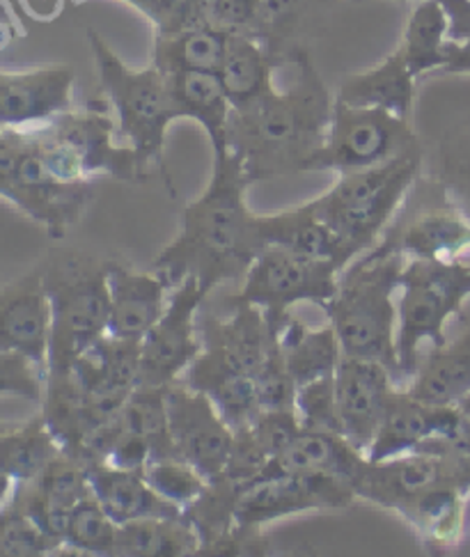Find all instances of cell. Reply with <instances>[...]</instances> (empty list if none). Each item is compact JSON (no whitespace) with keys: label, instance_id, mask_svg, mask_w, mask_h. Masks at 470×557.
<instances>
[{"label":"cell","instance_id":"cell-3","mask_svg":"<svg viewBox=\"0 0 470 557\" xmlns=\"http://www.w3.org/2000/svg\"><path fill=\"white\" fill-rule=\"evenodd\" d=\"M406 257L401 255L362 252L339 273L337 294L322 308L335 329L342 354L383 362L397 388V306L393 296L399 292Z\"/></svg>","mask_w":470,"mask_h":557},{"label":"cell","instance_id":"cell-28","mask_svg":"<svg viewBox=\"0 0 470 557\" xmlns=\"http://www.w3.org/2000/svg\"><path fill=\"white\" fill-rule=\"evenodd\" d=\"M406 391L422 401L443 406H457L470 395V324L457 339L443 342L418 362Z\"/></svg>","mask_w":470,"mask_h":557},{"label":"cell","instance_id":"cell-16","mask_svg":"<svg viewBox=\"0 0 470 557\" xmlns=\"http://www.w3.org/2000/svg\"><path fill=\"white\" fill-rule=\"evenodd\" d=\"M225 314L202 310L198 314V331L202 354L225 368L255 376L264 366L277 337L269 329L262 308L225 296Z\"/></svg>","mask_w":470,"mask_h":557},{"label":"cell","instance_id":"cell-1","mask_svg":"<svg viewBox=\"0 0 470 557\" xmlns=\"http://www.w3.org/2000/svg\"><path fill=\"white\" fill-rule=\"evenodd\" d=\"M250 180L242 159L227 149L213 157L211 180L202 196L186 205L182 232L152 262L170 287L194 275L211 292L223 283L244 281L267 246L258 232V213L246 205Z\"/></svg>","mask_w":470,"mask_h":557},{"label":"cell","instance_id":"cell-6","mask_svg":"<svg viewBox=\"0 0 470 557\" xmlns=\"http://www.w3.org/2000/svg\"><path fill=\"white\" fill-rule=\"evenodd\" d=\"M51 301V345L47 376L70 374L72 366L109 333V262L70 255L45 271Z\"/></svg>","mask_w":470,"mask_h":557},{"label":"cell","instance_id":"cell-4","mask_svg":"<svg viewBox=\"0 0 470 557\" xmlns=\"http://www.w3.org/2000/svg\"><path fill=\"white\" fill-rule=\"evenodd\" d=\"M103 97L118 115V132L138 159L143 180L149 165H163L168 126L182 120L177 103L170 95L168 76L149 64L134 70L126 64L97 30H88Z\"/></svg>","mask_w":470,"mask_h":557},{"label":"cell","instance_id":"cell-19","mask_svg":"<svg viewBox=\"0 0 470 557\" xmlns=\"http://www.w3.org/2000/svg\"><path fill=\"white\" fill-rule=\"evenodd\" d=\"M51 301L45 287V271H33L0 287V351L33 360L49 372Z\"/></svg>","mask_w":470,"mask_h":557},{"label":"cell","instance_id":"cell-37","mask_svg":"<svg viewBox=\"0 0 470 557\" xmlns=\"http://www.w3.org/2000/svg\"><path fill=\"white\" fill-rule=\"evenodd\" d=\"M118 523L101 507L95 494H88L78 500L72 509L65 548L81 555H115Z\"/></svg>","mask_w":470,"mask_h":557},{"label":"cell","instance_id":"cell-17","mask_svg":"<svg viewBox=\"0 0 470 557\" xmlns=\"http://www.w3.org/2000/svg\"><path fill=\"white\" fill-rule=\"evenodd\" d=\"M397 388L379 360L342 354L335 368V399L342 436L368 457L391 391Z\"/></svg>","mask_w":470,"mask_h":557},{"label":"cell","instance_id":"cell-47","mask_svg":"<svg viewBox=\"0 0 470 557\" xmlns=\"http://www.w3.org/2000/svg\"><path fill=\"white\" fill-rule=\"evenodd\" d=\"M441 5L450 18V30L447 37L461 41L470 37V0H441Z\"/></svg>","mask_w":470,"mask_h":557},{"label":"cell","instance_id":"cell-34","mask_svg":"<svg viewBox=\"0 0 470 557\" xmlns=\"http://www.w3.org/2000/svg\"><path fill=\"white\" fill-rule=\"evenodd\" d=\"M65 449L58 443L45 416H37L24 424H10L0 438V473L16 482L37 478Z\"/></svg>","mask_w":470,"mask_h":557},{"label":"cell","instance_id":"cell-25","mask_svg":"<svg viewBox=\"0 0 470 557\" xmlns=\"http://www.w3.org/2000/svg\"><path fill=\"white\" fill-rule=\"evenodd\" d=\"M366 461L368 457L342 434L304 430L281 457L269 463L264 475H333L354 484Z\"/></svg>","mask_w":470,"mask_h":557},{"label":"cell","instance_id":"cell-8","mask_svg":"<svg viewBox=\"0 0 470 557\" xmlns=\"http://www.w3.org/2000/svg\"><path fill=\"white\" fill-rule=\"evenodd\" d=\"M0 198L45 225L53 239L78 223L92 200V182L55 177L39 154L33 128H0Z\"/></svg>","mask_w":470,"mask_h":557},{"label":"cell","instance_id":"cell-49","mask_svg":"<svg viewBox=\"0 0 470 557\" xmlns=\"http://www.w3.org/2000/svg\"><path fill=\"white\" fill-rule=\"evenodd\" d=\"M12 491H14V480L0 473V507H3V503L12 496Z\"/></svg>","mask_w":470,"mask_h":557},{"label":"cell","instance_id":"cell-7","mask_svg":"<svg viewBox=\"0 0 470 557\" xmlns=\"http://www.w3.org/2000/svg\"><path fill=\"white\" fill-rule=\"evenodd\" d=\"M109 99H95L85 109H74L53 120L30 126L39 154L51 173L65 182H92L97 175L118 182L143 180L136 152L118 145V124L111 117Z\"/></svg>","mask_w":470,"mask_h":557},{"label":"cell","instance_id":"cell-41","mask_svg":"<svg viewBox=\"0 0 470 557\" xmlns=\"http://www.w3.org/2000/svg\"><path fill=\"white\" fill-rule=\"evenodd\" d=\"M296 413L301 418L304 430L342 434L335 399V374L301 385L296 393Z\"/></svg>","mask_w":470,"mask_h":557},{"label":"cell","instance_id":"cell-24","mask_svg":"<svg viewBox=\"0 0 470 557\" xmlns=\"http://www.w3.org/2000/svg\"><path fill=\"white\" fill-rule=\"evenodd\" d=\"M85 470H88L95 498L118 525L138 519L182 517L184 513L182 507L157 494L143 470L115 468L106 461L85 463Z\"/></svg>","mask_w":470,"mask_h":557},{"label":"cell","instance_id":"cell-32","mask_svg":"<svg viewBox=\"0 0 470 557\" xmlns=\"http://www.w3.org/2000/svg\"><path fill=\"white\" fill-rule=\"evenodd\" d=\"M198 550L200 534L182 513L122 523L113 557H188Z\"/></svg>","mask_w":470,"mask_h":557},{"label":"cell","instance_id":"cell-12","mask_svg":"<svg viewBox=\"0 0 470 557\" xmlns=\"http://www.w3.org/2000/svg\"><path fill=\"white\" fill-rule=\"evenodd\" d=\"M211 289L188 275L170 292V301L157 326L140 339V383L165 388L184 376L202 349L198 314Z\"/></svg>","mask_w":470,"mask_h":557},{"label":"cell","instance_id":"cell-13","mask_svg":"<svg viewBox=\"0 0 470 557\" xmlns=\"http://www.w3.org/2000/svg\"><path fill=\"white\" fill-rule=\"evenodd\" d=\"M468 250L470 227L459 213L450 205L418 200L413 190H409L381 242L368 252L376 257L401 255L406 260L418 257V260L470 264Z\"/></svg>","mask_w":470,"mask_h":557},{"label":"cell","instance_id":"cell-2","mask_svg":"<svg viewBox=\"0 0 470 557\" xmlns=\"http://www.w3.org/2000/svg\"><path fill=\"white\" fill-rule=\"evenodd\" d=\"M294 88L273 90L244 109H232L230 149L244 163L250 184L308 173L312 157L322 149L335 97L301 49L294 60Z\"/></svg>","mask_w":470,"mask_h":557},{"label":"cell","instance_id":"cell-33","mask_svg":"<svg viewBox=\"0 0 470 557\" xmlns=\"http://www.w3.org/2000/svg\"><path fill=\"white\" fill-rule=\"evenodd\" d=\"M227 33L211 28L207 24H196L177 33L157 35L152 64L165 76L177 72L219 74L227 47Z\"/></svg>","mask_w":470,"mask_h":557},{"label":"cell","instance_id":"cell-40","mask_svg":"<svg viewBox=\"0 0 470 557\" xmlns=\"http://www.w3.org/2000/svg\"><path fill=\"white\" fill-rule=\"evenodd\" d=\"M298 385L287 370L281 342H275L264 366L255 374V395L260 411H296Z\"/></svg>","mask_w":470,"mask_h":557},{"label":"cell","instance_id":"cell-14","mask_svg":"<svg viewBox=\"0 0 470 557\" xmlns=\"http://www.w3.org/2000/svg\"><path fill=\"white\" fill-rule=\"evenodd\" d=\"M354 500L351 484L333 475H264L244 486L234 521L244 528H264L304 511L345 509Z\"/></svg>","mask_w":470,"mask_h":557},{"label":"cell","instance_id":"cell-11","mask_svg":"<svg viewBox=\"0 0 470 557\" xmlns=\"http://www.w3.org/2000/svg\"><path fill=\"white\" fill-rule=\"evenodd\" d=\"M413 147L418 140L409 120L335 99L326 140L312 157L308 173H356L388 163Z\"/></svg>","mask_w":470,"mask_h":557},{"label":"cell","instance_id":"cell-5","mask_svg":"<svg viewBox=\"0 0 470 557\" xmlns=\"http://www.w3.org/2000/svg\"><path fill=\"white\" fill-rule=\"evenodd\" d=\"M418 173L420 149L413 147L388 163L339 175L324 196L310 205L319 219L362 255L381 242L418 182Z\"/></svg>","mask_w":470,"mask_h":557},{"label":"cell","instance_id":"cell-9","mask_svg":"<svg viewBox=\"0 0 470 557\" xmlns=\"http://www.w3.org/2000/svg\"><path fill=\"white\" fill-rule=\"evenodd\" d=\"M470 294V264H450L434 260H406L399 275L397 301V360L399 388L411 383L420 345L432 339L434 347L445 342V324L459 312Z\"/></svg>","mask_w":470,"mask_h":557},{"label":"cell","instance_id":"cell-35","mask_svg":"<svg viewBox=\"0 0 470 557\" xmlns=\"http://www.w3.org/2000/svg\"><path fill=\"white\" fill-rule=\"evenodd\" d=\"M447 30H450V18H447L441 0H418L409 21H406L399 45L416 78L426 72L443 70L445 45L450 39Z\"/></svg>","mask_w":470,"mask_h":557},{"label":"cell","instance_id":"cell-30","mask_svg":"<svg viewBox=\"0 0 470 557\" xmlns=\"http://www.w3.org/2000/svg\"><path fill=\"white\" fill-rule=\"evenodd\" d=\"M275 67H281V62L273 58L260 39L250 35H230L219 78L232 109H244V106L273 92Z\"/></svg>","mask_w":470,"mask_h":557},{"label":"cell","instance_id":"cell-22","mask_svg":"<svg viewBox=\"0 0 470 557\" xmlns=\"http://www.w3.org/2000/svg\"><path fill=\"white\" fill-rule=\"evenodd\" d=\"M258 232L267 248L275 246L296 255L314 257V260H326L337 264L342 271L360 255L317 216L310 202L258 216Z\"/></svg>","mask_w":470,"mask_h":557},{"label":"cell","instance_id":"cell-23","mask_svg":"<svg viewBox=\"0 0 470 557\" xmlns=\"http://www.w3.org/2000/svg\"><path fill=\"white\" fill-rule=\"evenodd\" d=\"M70 374L83 395L129 399L140 383V339L106 333L78 356Z\"/></svg>","mask_w":470,"mask_h":557},{"label":"cell","instance_id":"cell-15","mask_svg":"<svg viewBox=\"0 0 470 557\" xmlns=\"http://www.w3.org/2000/svg\"><path fill=\"white\" fill-rule=\"evenodd\" d=\"M165 409L177 457L209 482L217 480L227 463L234 438V430L217 404L180 379L165 388Z\"/></svg>","mask_w":470,"mask_h":557},{"label":"cell","instance_id":"cell-20","mask_svg":"<svg viewBox=\"0 0 470 557\" xmlns=\"http://www.w3.org/2000/svg\"><path fill=\"white\" fill-rule=\"evenodd\" d=\"M459 406L430 404L413 397L406 388H393L379 432L368 449L370 461H386L406 453H413L418 445L432 436L455 430L461 420Z\"/></svg>","mask_w":470,"mask_h":557},{"label":"cell","instance_id":"cell-27","mask_svg":"<svg viewBox=\"0 0 470 557\" xmlns=\"http://www.w3.org/2000/svg\"><path fill=\"white\" fill-rule=\"evenodd\" d=\"M182 120H196L209 136L213 157L230 149V115L232 103L223 90L219 74L211 72H177L168 76Z\"/></svg>","mask_w":470,"mask_h":557},{"label":"cell","instance_id":"cell-44","mask_svg":"<svg viewBox=\"0 0 470 557\" xmlns=\"http://www.w3.org/2000/svg\"><path fill=\"white\" fill-rule=\"evenodd\" d=\"M47 374L33 360L18 354L0 351V397H21L35 404L45 401Z\"/></svg>","mask_w":470,"mask_h":557},{"label":"cell","instance_id":"cell-36","mask_svg":"<svg viewBox=\"0 0 470 557\" xmlns=\"http://www.w3.org/2000/svg\"><path fill=\"white\" fill-rule=\"evenodd\" d=\"M165 388L138 385V388L129 395V399H126L124 409L118 416V422L124 432L140 436L149 443V447H152V453H154V459L177 457V449H175V443H173V436H170V426H168Z\"/></svg>","mask_w":470,"mask_h":557},{"label":"cell","instance_id":"cell-46","mask_svg":"<svg viewBox=\"0 0 470 557\" xmlns=\"http://www.w3.org/2000/svg\"><path fill=\"white\" fill-rule=\"evenodd\" d=\"M248 426L271 461L281 457L304 432L301 418L296 411H260Z\"/></svg>","mask_w":470,"mask_h":557},{"label":"cell","instance_id":"cell-39","mask_svg":"<svg viewBox=\"0 0 470 557\" xmlns=\"http://www.w3.org/2000/svg\"><path fill=\"white\" fill-rule=\"evenodd\" d=\"M143 473L159 496L182 509L198 500L209 484L205 475H200L194 466L180 457L149 461Z\"/></svg>","mask_w":470,"mask_h":557},{"label":"cell","instance_id":"cell-18","mask_svg":"<svg viewBox=\"0 0 470 557\" xmlns=\"http://www.w3.org/2000/svg\"><path fill=\"white\" fill-rule=\"evenodd\" d=\"M74 78L70 64L0 70V124L30 128L72 111Z\"/></svg>","mask_w":470,"mask_h":557},{"label":"cell","instance_id":"cell-31","mask_svg":"<svg viewBox=\"0 0 470 557\" xmlns=\"http://www.w3.org/2000/svg\"><path fill=\"white\" fill-rule=\"evenodd\" d=\"M277 342H281L287 370L298 388L310 381L335 374L342 347L331 324L312 329L301 317L292 312L281 333H277Z\"/></svg>","mask_w":470,"mask_h":557},{"label":"cell","instance_id":"cell-43","mask_svg":"<svg viewBox=\"0 0 470 557\" xmlns=\"http://www.w3.org/2000/svg\"><path fill=\"white\" fill-rule=\"evenodd\" d=\"M269 463H271V457L264 453L258 438L252 436L250 426L246 424V426H239V430H234L232 449L221 475L234 484L248 486L250 482L260 480L267 473Z\"/></svg>","mask_w":470,"mask_h":557},{"label":"cell","instance_id":"cell-51","mask_svg":"<svg viewBox=\"0 0 470 557\" xmlns=\"http://www.w3.org/2000/svg\"><path fill=\"white\" fill-rule=\"evenodd\" d=\"M0 128H3V124H0Z\"/></svg>","mask_w":470,"mask_h":557},{"label":"cell","instance_id":"cell-42","mask_svg":"<svg viewBox=\"0 0 470 557\" xmlns=\"http://www.w3.org/2000/svg\"><path fill=\"white\" fill-rule=\"evenodd\" d=\"M200 21L227 35H255L260 0H200Z\"/></svg>","mask_w":470,"mask_h":557},{"label":"cell","instance_id":"cell-21","mask_svg":"<svg viewBox=\"0 0 470 557\" xmlns=\"http://www.w3.org/2000/svg\"><path fill=\"white\" fill-rule=\"evenodd\" d=\"M170 292L173 287L157 271H136L109 262V333L124 339H143L163 317Z\"/></svg>","mask_w":470,"mask_h":557},{"label":"cell","instance_id":"cell-45","mask_svg":"<svg viewBox=\"0 0 470 557\" xmlns=\"http://www.w3.org/2000/svg\"><path fill=\"white\" fill-rule=\"evenodd\" d=\"M124 3L138 10L154 26L157 35L177 33L188 26L202 24L200 0H124Z\"/></svg>","mask_w":470,"mask_h":557},{"label":"cell","instance_id":"cell-10","mask_svg":"<svg viewBox=\"0 0 470 557\" xmlns=\"http://www.w3.org/2000/svg\"><path fill=\"white\" fill-rule=\"evenodd\" d=\"M342 269L326 260L269 246L250 264L242 287L232 298L264 310L269 329L277 337L296 304L324 308L337 294Z\"/></svg>","mask_w":470,"mask_h":557},{"label":"cell","instance_id":"cell-29","mask_svg":"<svg viewBox=\"0 0 470 557\" xmlns=\"http://www.w3.org/2000/svg\"><path fill=\"white\" fill-rule=\"evenodd\" d=\"M182 381L217 404V409L232 430L250 424L252 418L260 413L255 376L221 366V362L202 354V349L184 372Z\"/></svg>","mask_w":470,"mask_h":557},{"label":"cell","instance_id":"cell-48","mask_svg":"<svg viewBox=\"0 0 470 557\" xmlns=\"http://www.w3.org/2000/svg\"><path fill=\"white\" fill-rule=\"evenodd\" d=\"M443 72H447V74H470V37L461 39V41L447 39Z\"/></svg>","mask_w":470,"mask_h":557},{"label":"cell","instance_id":"cell-26","mask_svg":"<svg viewBox=\"0 0 470 557\" xmlns=\"http://www.w3.org/2000/svg\"><path fill=\"white\" fill-rule=\"evenodd\" d=\"M416 97V74L401 47H397L388 58H383L372 70L360 72L342 81L335 95L337 101L360 106V109H381L401 120H409L413 113Z\"/></svg>","mask_w":470,"mask_h":557},{"label":"cell","instance_id":"cell-50","mask_svg":"<svg viewBox=\"0 0 470 557\" xmlns=\"http://www.w3.org/2000/svg\"><path fill=\"white\" fill-rule=\"evenodd\" d=\"M10 430V422H0V438H3V434Z\"/></svg>","mask_w":470,"mask_h":557},{"label":"cell","instance_id":"cell-38","mask_svg":"<svg viewBox=\"0 0 470 557\" xmlns=\"http://www.w3.org/2000/svg\"><path fill=\"white\" fill-rule=\"evenodd\" d=\"M55 553H62V546L10 496L0 507V557H39Z\"/></svg>","mask_w":470,"mask_h":557}]
</instances>
